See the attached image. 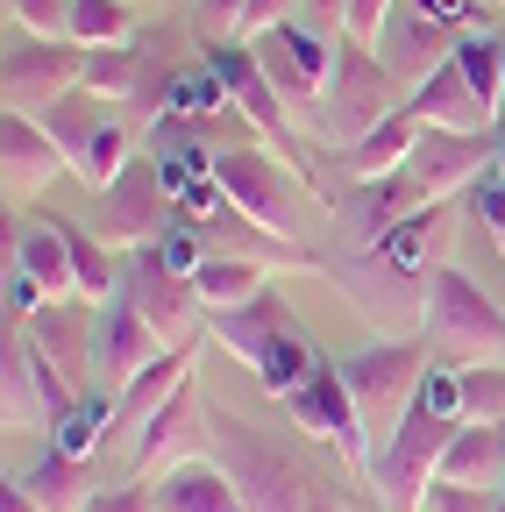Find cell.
Instances as JSON below:
<instances>
[{
	"mask_svg": "<svg viewBox=\"0 0 505 512\" xmlns=\"http://www.w3.org/2000/svg\"><path fill=\"white\" fill-rule=\"evenodd\" d=\"M207 456L235 477L249 512H321V505H313V477L299 470V456L278 434L249 427L242 413H214L207 406Z\"/></svg>",
	"mask_w": 505,
	"mask_h": 512,
	"instance_id": "1",
	"label": "cell"
},
{
	"mask_svg": "<svg viewBox=\"0 0 505 512\" xmlns=\"http://www.w3.org/2000/svg\"><path fill=\"white\" fill-rule=\"evenodd\" d=\"M335 370H342V384H349L363 427L377 434V448H385L392 427H399V420L413 413V399H420V384H427V370H434V349H427V342H406V335H377V342L349 349Z\"/></svg>",
	"mask_w": 505,
	"mask_h": 512,
	"instance_id": "2",
	"label": "cell"
},
{
	"mask_svg": "<svg viewBox=\"0 0 505 512\" xmlns=\"http://www.w3.org/2000/svg\"><path fill=\"white\" fill-rule=\"evenodd\" d=\"M214 185L228 192V207L249 221V228H264L271 242H299V207L306 200H321L313 192V178L271 150H214Z\"/></svg>",
	"mask_w": 505,
	"mask_h": 512,
	"instance_id": "3",
	"label": "cell"
},
{
	"mask_svg": "<svg viewBox=\"0 0 505 512\" xmlns=\"http://www.w3.org/2000/svg\"><path fill=\"white\" fill-rule=\"evenodd\" d=\"M427 349L441 363H463V370L470 363H505V313L456 264H441L434 285H427Z\"/></svg>",
	"mask_w": 505,
	"mask_h": 512,
	"instance_id": "4",
	"label": "cell"
},
{
	"mask_svg": "<svg viewBox=\"0 0 505 512\" xmlns=\"http://www.w3.org/2000/svg\"><path fill=\"white\" fill-rule=\"evenodd\" d=\"M406 100H399V79L377 64V50L370 43H335V79H328V93H321V128L313 136L321 143H363L385 114H399Z\"/></svg>",
	"mask_w": 505,
	"mask_h": 512,
	"instance_id": "5",
	"label": "cell"
},
{
	"mask_svg": "<svg viewBox=\"0 0 505 512\" xmlns=\"http://www.w3.org/2000/svg\"><path fill=\"white\" fill-rule=\"evenodd\" d=\"M456 427L463 420H449V413H434V406L413 399V413L392 427V441L377 448V463H370V484H377V498H385L392 512H413L441 484V456H449Z\"/></svg>",
	"mask_w": 505,
	"mask_h": 512,
	"instance_id": "6",
	"label": "cell"
},
{
	"mask_svg": "<svg viewBox=\"0 0 505 512\" xmlns=\"http://www.w3.org/2000/svg\"><path fill=\"white\" fill-rule=\"evenodd\" d=\"M249 50L264 57V72H271L278 100H285L292 114H306L313 128H321V93H328V79H335V36L306 29V22H285V29L257 36Z\"/></svg>",
	"mask_w": 505,
	"mask_h": 512,
	"instance_id": "7",
	"label": "cell"
},
{
	"mask_svg": "<svg viewBox=\"0 0 505 512\" xmlns=\"http://www.w3.org/2000/svg\"><path fill=\"white\" fill-rule=\"evenodd\" d=\"M129 299L143 306V320L171 342V349H193L200 335H207V306H200V292H193V278H178L171 264H164V249L157 242H136L129 249Z\"/></svg>",
	"mask_w": 505,
	"mask_h": 512,
	"instance_id": "8",
	"label": "cell"
},
{
	"mask_svg": "<svg viewBox=\"0 0 505 512\" xmlns=\"http://www.w3.org/2000/svg\"><path fill=\"white\" fill-rule=\"evenodd\" d=\"M79 79H86V43H72V36H8V57H0L8 107L43 114L50 100H65Z\"/></svg>",
	"mask_w": 505,
	"mask_h": 512,
	"instance_id": "9",
	"label": "cell"
},
{
	"mask_svg": "<svg viewBox=\"0 0 505 512\" xmlns=\"http://www.w3.org/2000/svg\"><path fill=\"white\" fill-rule=\"evenodd\" d=\"M207 64L228 79V100L242 107V121L257 128L264 143H278V157H285V164H299V171H306V157H299V121H292V107L278 100V86H271V72H264V57L249 50V43L235 50V43L221 36V43H207Z\"/></svg>",
	"mask_w": 505,
	"mask_h": 512,
	"instance_id": "10",
	"label": "cell"
},
{
	"mask_svg": "<svg viewBox=\"0 0 505 512\" xmlns=\"http://www.w3.org/2000/svg\"><path fill=\"white\" fill-rule=\"evenodd\" d=\"M285 413H292V427H299V434L335 441V456H342L349 470H370V463H377V434L363 427V413H356V399H349V384H342V370H335V363L313 370L299 392L285 399Z\"/></svg>",
	"mask_w": 505,
	"mask_h": 512,
	"instance_id": "11",
	"label": "cell"
},
{
	"mask_svg": "<svg viewBox=\"0 0 505 512\" xmlns=\"http://www.w3.org/2000/svg\"><path fill=\"white\" fill-rule=\"evenodd\" d=\"M171 221H178V200H171V185H164V171L150 157H136L129 171L100 192V235L107 242H129L136 249V242H157Z\"/></svg>",
	"mask_w": 505,
	"mask_h": 512,
	"instance_id": "12",
	"label": "cell"
},
{
	"mask_svg": "<svg viewBox=\"0 0 505 512\" xmlns=\"http://www.w3.org/2000/svg\"><path fill=\"white\" fill-rule=\"evenodd\" d=\"M456 43H463V29L456 22H441V15H427L420 0H406V8L385 22V36H377L370 50H377V64L399 79V86H427L441 64L456 57Z\"/></svg>",
	"mask_w": 505,
	"mask_h": 512,
	"instance_id": "13",
	"label": "cell"
},
{
	"mask_svg": "<svg viewBox=\"0 0 505 512\" xmlns=\"http://www.w3.org/2000/svg\"><path fill=\"white\" fill-rule=\"evenodd\" d=\"M93 320H100V328H93V377H100V384H114V392H121V384H129L136 370H150V363L171 349V342L150 328V320H143V306L129 299V285H121V292H114Z\"/></svg>",
	"mask_w": 505,
	"mask_h": 512,
	"instance_id": "14",
	"label": "cell"
},
{
	"mask_svg": "<svg viewBox=\"0 0 505 512\" xmlns=\"http://www.w3.org/2000/svg\"><path fill=\"white\" fill-rule=\"evenodd\" d=\"M65 164L72 157L43 128V114H22V107L0 114V171H8V200H36V192L65 171Z\"/></svg>",
	"mask_w": 505,
	"mask_h": 512,
	"instance_id": "15",
	"label": "cell"
},
{
	"mask_svg": "<svg viewBox=\"0 0 505 512\" xmlns=\"http://www.w3.org/2000/svg\"><path fill=\"white\" fill-rule=\"evenodd\" d=\"M193 441H207V406H200V370L178 384V392L143 420L136 434V470H171L193 456Z\"/></svg>",
	"mask_w": 505,
	"mask_h": 512,
	"instance_id": "16",
	"label": "cell"
},
{
	"mask_svg": "<svg viewBox=\"0 0 505 512\" xmlns=\"http://www.w3.org/2000/svg\"><path fill=\"white\" fill-rule=\"evenodd\" d=\"M285 328H299V320H292V306L264 285L257 299H242V306H221V313H207V335L228 349V356H242V363H257Z\"/></svg>",
	"mask_w": 505,
	"mask_h": 512,
	"instance_id": "17",
	"label": "cell"
},
{
	"mask_svg": "<svg viewBox=\"0 0 505 512\" xmlns=\"http://www.w3.org/2000/svg\"><path fill=\"white\" fill-rule=\"evenodd\" d=\"M8 256L50 292V299H79V278H72V242L57 221H8Z\"/></svg>",
	"mask_w": 505,
	"mask_h": 512,
	"instance_id": "18",
	"label": "cell"
},
{
	"mask_svg": "<svg viewBox=\"0 0 505 512\" xmlns=\"http://www.w3.org/2000/svg\"><path fill=\"white\" fill-rule=\"evenodd\" d=\"M157 512H249V505H242L235 477H228L214 456H185V463L164 470V484H157Z\"/></svg>",
	"mask_w": 505,
	"mask_h": 512,
	"instance_id": "19",
	"label": "cell"
},
{
	"mask_svg": "<svg viewBox=\"0 0 505 512\" xmlns=\"http://www.w3.org/2000/svg\"><path fill=\"white\" fill-rule=\"evenodd\" d=\"M0 420L8 427H50L43 377H36V342L15 320H8V342H0Z\"/></svg>",
	"mask_w": 505,
	"mask_h": 512,
	"instance_id": "20",
	"label": "cell"
},
{
	"mask_svg": "<svg viewBox=\"0 0 505 512\" xmlns=\"http://www.w3.org/2000/svg\"><path fill=\"white\" fill-rule=\"evenodd\" d=\"M406 107H413L427 128H456V136H484V128H491V114H484V100L470 93V79H463V64H456V57L441 64L427 86H413Z\"/></svg>",
	"mask_w": 505,
	"mask_h": 512,
	"instance_id": "21",
	"label": "cell"
},
{
	"mask_svg": "<svg viewBox=\"0 0 505 512\" xmlns=\"http://www.w3.org/2000/svg\"><path fill=\"white\" fill-rule=\"evenodd\" d=\"M22 328H29V342H36L57 370L79 384V370L93 363V328H100V320H86V299H50L36 320H22Z\"/></svg>",
	"mask_w": 505,
	"mask_h": 512,
	"instance_id": "22",
	"label": "cell"
},
{
	"mask_svg": "<svg viewBox=\"0 0 505 512\" xmlns=\"http://www.w3.org/2000/svg\"><path fill=\"white\" fill-rule=\"evenodd\" d=\"M420 136H427V121H420L413 107H399V114H385V121H377L363 143H349V150H342V164H349V178H356V185H370V178H392V171H399V164L420 150Z\"/></svg>",
	"mask_w": 505,
	"mask_h": 512,
	"instance_id": "23",
	"label": "cell"
},
{
	"mask_svg": "<svg viewBox=\"0 0 505 512\" xmlns=\"http://www.w3.org/2000/svg\"><path fill=\"white\" fill-rule=\"evenodd\" d=\"M441 484H477V491H498L505 484V427H456L449 456H441Z\"/></svg>",
	"mask_w": 505,
	"mask_h": 512,
	"instance_id": "24",
	"label": "cell"
},
{
	"mask_svg": "<svg viewBox=\"0 0 505 512\" xmlns=\"http://www.w3.org/2000/svg\"><path fill=\"white\" fill-rule=\"evenodd\" d=\"M185 377H193V349H164L150 370H136V377L114 392V420H121V427H143V420L178 392V384H185Z\"/></svg>",
	"mask_w": 505,
	"mask_h": 512,
	"instance_id": "25",
	"label": "cell"
},
{
	"mask_svg": "<svg viewBox=\"0 0 505 512\" xmlns=\"http://www.w3.org/2000/svg\"><path fill=\"white\" fill-rule=\"evenodd\" d=\"M22 491L43 505V512H86L93 505V463H79V456H65V448H50V456L22 477Z\"/></svg>",
	"mask_w": 505,
	"mask_h": 512,
	"instance_id": "26",
	"label": "cell"
},
{
	"mask_svg": "<svg viewBox=\"0 0 505 512\" xmlns=\"http://www.w3.org/2000/svg\"><path fill=\"white\" fill-rule=\"evenodd\" d=\"M136 143H143V128H136V121H100V128H93V136L79 143V157H72V171H79V178H86L93 192H107V185H114L121 171H129V164H136Z\"/></svg>",
	"mask_w": 505,
	"mask_h": 512,
	"instance_id": "27",
	"label": "cell"
},
{
	"mask_svg": "<svg viewBox=\"0 0 505 512\" xmlns=\"http://www.w3.org/2000/svg\"><path fill=\"white\" fill-rule=\"evenodd\" d=\"M193 292H200V306H207V313L257 299V292H264V256H228V249H214L207 264L193 271Z\"/></svg>",
	"mask_w": 505,
	"mask_h": 512,
	"instance_id": "28",
	"label": "cell"
},
{
	"mask_svg": "<svg viewBox=\"0 0 505 512\" xmlns=\"http://www.w3.org/2000/svg\"><path fill=\"white\" fill-rule=\"evenodd\" d=\"M143 50L136 43H100V50H86V79H79V93H93V100H136L143 93Z\"/></svg>",
	"mask_w": 505,
	"mask_h": 512,
	"instance_id": "29",
	"label": "cell"
},
{
	"mask_svg": "<svg viewBox=\"0 0 505 512\" xmlns=\"http://www.w3.org/2000/svg\"><path fill=\"white\" fill-rule=\"evenodd\" d=\"M57 228H65V242H72V278H79V299H86V306H107V299L121 292V271H114L107 242H100L93 228H79V221H57Z\"/></svg>",
	"mask_w": 505,
	"mask_h": 512,
	"instance_id": "30",
	"label": "cell"
},
{
	"mask_svg": "<svg viewBox=\"0 0 505 512\" xmlns=\"http://www.w3.org/2000/svg\"><path fill=\"white\" fill-rule=\"evenodd\" d=\"M107 427H121V420H114V399H100V392H79V399H72V413H57V427H50V448H65V456L93 463V448H100V434H107Z\"/></svg>",
	"mask_w": 505,
	"mask_h": 512,
	"instance_id": "31",
	"label": "cell"
},
{
	"mask_svg": "<svg viewBox=\"0 0 505 512\" xmlns=\"http://www.w3.org/2000/svg\"><path fill=\"white\" fill-rule=\"evenodd\" d=\"M72 43H136V0H72Z\"/></svg>",
	"mask_w": 505,
	"mask_h": 512,
	"instance_id": "32",
	"label": "cell"
},
{
	"mask_svg": "<svg viewBox=\"0 0 505 512\" xmlns=\"http://www.w3.org/2000/svg\"><path fill=\"white\" fill-rule=\"evenodd\" d=\"M456 64H463L470 93L484 100V114L498 121V107H505V50H498V36H463L456 43Z\"/></svg>",
	"mask_w": 505,
	"mask_h": 512,
	"instance_id": "33",
	"label": "cell"
},
{
	"mask_svg": "<svg viewBox=\"0 0 505 512\" xmlns=\"http://www.w3.org/2000/svg\"><path fill=\"white\" fill-rule=\"evenodd\" d=\"M463 420L470 427H505V363H470L463 370Z\"/></svg>",
	"mask_w": 505,
	"mask_h": 512,
	"instance_id": "34",
	"label": "cell"
},
{
	"mask_svg": "<svg viewBox=\"0 0 505 512\" xmlns=\"http://www.w3.org/2000/svg\"><path fill=\"white\" fill-rule=\"evenodd\" d=\"M221 107H235V100H228V79L214 72V64H200V72H185V64H178V79H171V121L221 114Z\"/></svg>",
	"mask_w": 505,
	"mask_h": 512,
	"instance_id": "35",
	"label": "cell"
},
{
	"mask_svg": "<svg viewBox=\"0 0 505 512\" xmlns=\"http://www.w3.org/2000/svg\"><path fill=\"white\" fill-rule=\"evenodd\" d=\"M86 100H93V93H86ZM86 100H72V93H65V100H50V107H43V128H50L57 143H65V157H79V143L100 128V114H93Z\"/></svg>",
	"mask_w": 505,
	"mask_h": 512,
	"instance_id": "36",
	"label": "cell"
},
{
	"mask_svg": "<svg viewBox=\"0 0 505 512\" xmlns=\"http://www.w3.org/2000/svg\"><path fill=\"white\" fill-rule=\"evenodd\" d=\"M8 15L29 36H72V0H8Z\"/></svg>",
	"mask_w": 505,
	"mask_h": 512,
	"instance_id": "37",
	"label": "cell"
},
{
	"mask_svg": "<svg viewBox=\"0 0 505 512\" xmlns=\"http://www.w3.org/2000/svg\"><path fill=\"white\" fill-rule=\"evenodd\" d=\"M420 512H505L498 491H477V484H434L420 498Z\"/></svg>",
	"mask_w": 505,
	"mask_h": 512,
	"instance_id": "38",
	"label": "cell"
},
{
	"mask_svg": "<svg viewBox=\"0 0 505 512\" xmlns=\"http://www.w3.org/2000/svg\"><path fill=\"white\" fill-rule=\"evenodd\" d=\"M392 15H399V0H349V8H342V36L349 43H377Z\"/></svg>",
	"mask_w": 505,
	"mask_h": 512,
	"instance_id": "39",
	"label": "cell"
},
{
	"mask_svg": "<svg viewBox=\"0 0 505 512\" xmlns=\"http://www.w3.org/2000/svg\"><path fill=\"white\" fill-rule=\"evenodd\" d=\"M242 8H249V0H200V36L221 43L228 29H242Z\"/></svg>",
	"mask_w": 505,
	"mask_h": 512,
	"instance_id": "40",
	"label": "cell"
},
{
	"mask_svg": "<svg viewBox=\"0 0 505 512\" xmlns=\"http://www.w3.org/2000/svg\"><path fill=\"white\" fill-rule=\"evenodd\" d=\"M285 22H292V0H249L242 8V36H271Z\"/></svg>",
	"mask_w": 505,
	"mask_h": 512,
	"instance_id": "41",
	"label": "cell"
},
{
	"mask_svg": "<svg viewBox=\"0 0 505 512\" xmlns=\"http://www.w3.org/2000/svg\"><path fill=\"white\" fill-rule=\"evenodd\" d=\"M150 505H157V498H143L136 484H100L86 512H150Z\"/></svg>",
	"mask_w": 505,
	"mask_h": 512,
	"instance_id": "42",
	"label": "cell"
},
{
	"mask_svg": "<svg viewBox=\"0 0 505 512\" xmlns=\"http://www.w3.org/2000/svg\"><path fill=\"white\" fill-rule=\"evenodd\" d=\"M342 8H349V0H306V29H321V36L342 43Z\"/></svg>",
	"mask_w": 505,
	"mask_h": 512,
	"instance_id": "43",
	"label": "cell"
},
{
	"mask_svg": "<svg viewBox=\"0 0 505 512\" xmlns=\"http://www.w3.org/2000/svg\"><path fill=\"white\" fill-rule=\"evenodd\" d=\"M420 8L441 15V22H456L463 36H477V8H470V0H420Z\"/></svg>",
	"mask_w": 505,
	"mask_h": 512,
	"instance_id": "44",
	"label": "cell"
},
{
	"mask_svg": "<svg viewBox=\"0 0 505 512\" xmlns=\"http://www.w3.org/2000/svg\"><path fill=\"white\" fill-rule=\"evenodd\" d=\"M0 512H43V505H36V498H29V491L8 477V484H0Z\"/></svg>",
	"mask_w": 505,
	"mask_h": 512,
	"instance_id": "45",
	"label": "cell"
},
{
	"mask_svg": "<svg viewBox=\"0 0 505 512\" xmlns=\"http://www.w3.org/2000/svg\"><path fill=\"white\" fill-rule=\"evenodd\" d=\"M498 171H505V128H498Z\"/></svg>",
	"mask_w": 505,
	"mask_h": 512,
	"instance_id": "46",
	"label": "cell"
},
{
	"mask_svg": "<svg viewBox=\"0 0 505 512\" xmlns=\"http://www.w3.org/2000/svg\"><path fill=\"white\" fill-rule=\"evenodd\" d=\"M498 50H505V36H498Z\"/></svg>",
	"mask_w": 505,
	"mask_h": 512,
	"instance_id": "47",
	"label": "cell"
},
{
	"mask_svg": "<svg viewBox=\"0 0 505 512\" xmlns=\"http://www.w3.org/2000/svg\"><path fill=\"white\" fill-rule=\"evenodd\" d=\"M498 8H505V0H498Z\"/></svg>",
	"mask_w": 505,
	"mask_h": 512,
	"instance_id": "48",
	"label": "cell"
}]
</instances>
